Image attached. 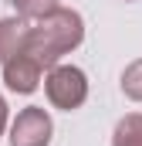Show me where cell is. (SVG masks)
<instances>
[{"label": "cell", "mask_w": 142, "mask_h": 146, "mask_svg": "<svg viewBox=\"0 0 142 146\" xmlns=\"http://www.w3.org/2000/svg\"><path fill=\"white\" fill-rule=\"evenodd\" d=\"M51 136H54V122L41 106L20 109L10 122V146H51Z\"/></svg>", "instance_id": "3957f363"}, {"label": "cell", "mask_w": 142, "mask_h": 146, "mask_svg": "<svg viewBox=\"0 0 142 146\" xmlns=\"http://www.w3.org/2000/svg\"><path fill=\"white\" fill-rule=\"evenodd\" d=\"M27 34H31V24L24 17H0V68L27 48Z\"/></svg>", "instance_id": "5b68a950"}, {"label": "cell", "mask_w": 142, "mask_h": 146, "mask_svg": "<svg viewBox=\"0 0 142 146\" xmlns=\"http://www.w3.org/2000/svg\"><path fill=\"white\" fill-rule=\"evenodd\" d=\"M81 41H85V17L78 10H71V7H58V10L44 14L41 21L31 24V34H27V48L24 51L34 54L44 68H54Z\"/></svg>", "instance_id": "6da1fadb"}, {"label": "cell", "mask_w": 142, "mask_h": 146, "mask_svg": "<svg viewBox=\"0 0 142 146\" xmlns=\"http://www.w3.org/2000/svg\"><path fill=\"white\" fill-rule=\"evenodd\" d=\"M122 92L132 102H142V58L125 65V72H122Z\"/></svg>", "instance_id": "ba28073f"}, {"label": "cell", "mask_w": 142, "mask_h": 146, "mask_svg": "<svg viewBox=\"0 0 142 146\" xmlns=\"http://www.w3.org/2000/svg\"><path fill=\"white\" fill-rule=\"evenodd\" d=\"M41 78H44V65L37 61L34 54H27V51L14 54V58L3 65V85H7L10 92H17V95L37 92V88H41Z\"/></svg>", "instance_id": "277c9868"}, {"label": "cell", "mask_w": 142, "mask_h": 146, "mask_svg": "<svg viewBox=\"0 0 142 146\" xmlns=\"http://www.w3.org/2000/svg\"><path fill=\"white\" fill-rule=\"evenodd\" d=\"M10 3H14L17 17H24V21H41L44 14H51V10L61 7L58 0H10Z\"/></svg>", "instance_id": "52a82bcc"}, {"label": "cell", "mask_w": 142, "mask_h": 146, "mask_svg": "<svg viewBox=\"0 0 142 146\" xmlns=\"http://www.w3.org/2000/svg\"><path fill=\"white\" fill-rule=\"evenodd\" d=\"M7 126H10V106H7V99L0 95V133H7Z\"/></svg>", "instance_id": "9c48e42d"}, {"label": "cell", "mask_w": 142, "mask_h": 146, "mask_svg": "<svg viewBox=\"0 0 142 146\" xmlns=\"http://www.w3.org/2000/svg\"><path fill=\"white\" fill-rule=\"evenodd\" d=\"M44 92H47V102L54 109L74 112L88 99V75L78 65H54L44 75Z\"/></svg>", "instance_id": "7a4b0ae2"}, {"label": "cell", "mask_w": 142, "mask_h": 146, "mask_svg": "<svg viewBox=\"0 0 142 146\" xmlns=\"http://www.w3.org/2000/svg\"><path fill=\"white\" fill-rule=\"evenodd\" d=\"M112 146H142V112H129L115 122Z\"/></svg>", "instance_id": "8992f818"}, {"label": "cell", "mask_w": 142, "mask_h": 146, "mask_svg": "<svg viewBox=\"0 0 142 146\" xmlns=\"http://www.w3.org/2000/svg\"><path fill=\"white\" fill-rule=\"evenodd\" d=\"M125 3H132V0H125Z\"/></svg>", "instance_id": "30bf717a"}]
</instances>
